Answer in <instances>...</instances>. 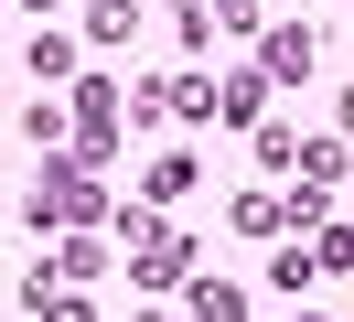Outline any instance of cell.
Masks as SVG:
<instances>
[{
	"mask_svg": "<svg viewBox=\"0 0 354 322\" xmlns=\"http://www.w3.org/2000/svg\"><path fill=\"white\" fill-rule=\"evenodd\" d=\"M65 140L86 150V161H108V150H118V97H108V86H75V118H65Z\"/></svg>",
	"mask_w": 354,
	"mask_h": 322,
	"instance_id": "obj_2",
	"label": "cell"
},
{
	"mask_svg": "<svg viewBox=\"0 0 354 322\" xmlns=\"http://www.w3.org/2000/svg\"><path fill=\"white\" fill-rule=\"evenodd\" d=\"M301 322H322V312H301Z\"/></svg>",
	"mask_w": 354,
	"mask_h": 322,
	"instance_id": "obj_12",
	"label": "cell"
},
{
	"mask_svg": "<svg viewBox=\"0 0 354 322\" xmlns=\"http://www.w3.org/2000/svg\"><path fill=\"white\" fill-rule=\"evenodd\" d=\"M311 258H322V269H354V226H322V247H311Z\"/></svg>",
	"mask_w": 354,
	"mask_h": 322,
	"instance_id": "obj_10",
	"label": "cell"
},
{
	"mask_svg": "<svg viewBox=\"0 0 354 322\" xmlns=\"http://www.w3.org/2000/svg\"><path fill=\"white\" fill-rule=\"evenodd\" d=\"M194 322H247V301L225 290V279H204V290H194Z\"/></svg>",
	"mask_w": 354,
	"mask_h": 322,
	"instance_id": "obj_6",
	"label": "cell"
},
{
	"mask_svg": "<svg viewBox=\"0 0 354 322\" xmlns=\"http://www.w3.org/2000/svg\"><path fill=\"white\" fill-rule=\"evenodd\" d=\"M129 226H140V247H129V279H140V290L194 279V236H183V226H151V215H129Z\"/></svg>",
	"mask_w": 354,
	"mask_h": 322,
	"instance_id": "obj_1",
	"label": "cell"
},
{
	"mask_svg": "<svg viewBox=\"0 0 354 322\" xmlns=\"http://www.w3.org/2000/svg\"><path fill=\"white\" fill-rule=\"evenodd\" d=\"M236 236H279V204L268 193H236Z\"/></svg>",
	"mask_w": 354,
	"mask_h": 322,
	"instance_id": "obj_9",
	"label": "cell"
},
{
	"mask_svg": "<svg viewBox=\"0 0 354 322\" xmlns=\"http://www.w3.org/2000/svg\"><path fill=\"white\" fill-rule=\"evenodd\" d=\"M32 11H54V0H32Z\"/></svg>",
	"mask_w": 354,
	"mask_h": 322,
	"instance_id": "obj_11",
	"label": "cell"
},
{
	"mask_svg": "<svg viewBox=\"0 0 354 322\" xmlns=\"http://www.w3.org/2000/svg\"><path fill=\"white\" fill-rule=\"evenodd\" d=\"M183 193H194V150H161L151 161V204H183Z\"/></svg>",
	"mask_w": 354,
	"mask_h": 322,
	"instance_id": "obj_3",
	"label": "cell"
},
{
	"mask_svg": "<svg viewBox=\"0 0 354 322\" xmlns=\"http://www.w3.org/2000/svg\"><path fill=\"white\" fill-rule=\"evenodd\" d=\"M32 312L44 322H86V290H75V279H32Z\"/></svg>",
	"mask_w": 354,
	"mask_h": 322,
	"instance_id": "obj_4",
	"label": "cell"
},
{
	"mask_svg": "<svg viewBox=\"0 0 354 322\" xmlns=\"http://www.w3.org/2000/svg\"><path fill=\"white\" fill-rule=\"evenodd\" d=\"M86 21H97V43H129V21H140V0H97Z\"/></svg>",
	"mask_w": 354,
	"mask_h": 322,
	"instance_id": "obj_8",
	"label": "cell"
},
{
	"mask_svg": "<svg viewBox=\"0 0 354 322\" xmlns=\"http://www.w3.org/2000/svg\"><path fill=\"white\" fill-rule=\"evenodd\" d=\"M268 75H279V86L311 75V33H268Z\"/></svg>",
	"mask_w": 354,
	"mask_h": 322,
	"instance_id": "obj_5",
	"label": "cell"
},
{
	"mask_svg": "<svg viewBox=\"0 0 354 322\" xmlns=\"http://www.w3.org/2000/svg\"><path fill=\"white\" fill-rule=\"evenodd\" d=\"M215 107H225V118H236V129H258V75H236V86H215Z\"/></svg>",
	"mask_w": 354,
	"mask_h": 322,
	"instance_id": "obj_7",
	"label": "cell"
}]
</instances>
